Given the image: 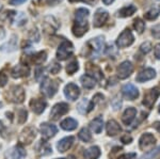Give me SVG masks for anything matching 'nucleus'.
I'll list each match as a JSON object with an SVG mask.
<instances>
[{
    "label": "nucleus",
    "mask_w": 160,
    "mask_h": 159,
    "mask_svg": "<svg viewBox=\"0 0 160 159\" xmlns=\"http://www.w3.org/2000/svg\"><path fill=\"white\" fill-rule=\"evenodd\" d=\"M90 12L88 9L84 7H80L76 11L75 14V22L73 26V34L77 37H81L84 35L89 30V22H88V18H89Z\"/></svg>",
    "instance_id": "1"
},
{
    "label": "nucleus",
    "mask_w": 160,
    "mask_h": 159,
    "mask_svg": "<svg viewBox=\"0 0 160 159\" xmlns=\"http://www.w3.org/2000/svg\"><path fill=\"white\" fill-rule=\"evenodd\" d=\"M88 47L90 48L89 56L91 58H97L104 50L105 46V38L104 37H96L95 38H92L87 43Z\"/></svg>",
    "instance_id": "2"
},
{
    "label": "nucleus",
    "mask_w": 160,
    "mask_h": 159,
    "mask_svg": "<svg viewBox=\"0 0 160 159\" xmlns=\"http://www.w3.org/2000/svg\"><path fill=\"white\" fill-rule=\"evenodd\" d=\"M59 88V81L52 80L50 78L46 77L41 84V91L46 97H52L57 93Z\"/></svg>",
    "instance_id": "3"
},
{
    "label": "nucleus",
    "mask_w": 160,
    "mask_h": 159,
    "mask_svg": "<svg viewBox=\"0 0 160 159\" xmlns=\"http://www.w3.org/2000/svg\"><path fill=\"white\" fill-rule=\"evenodd\" d=\"M73 52H74V45L69 41L64 40L60 44V46H59L58 50H57V59L60 61H64L71 57L73 55Z\"/></svg>",
    "instance_id": "4"
},
{
    "label": "nucleus",
    "mask_w": 160,
    "mask_h": 159,
    "mask_svg": "<svg viewBox=\"0 0 160 159\" xmlns=\"http://www.w3.org/2000/svg\"><path fill=\"white\" fill-rule=\"evenodd\" d=\"M8 101L15 102V104H22L25 101V91L22 87L13 86L10 88L9 92L7 93Z\"/></svg>",
    "instance_id": "5"
},
{
    "label": "nucleus",
    "mask_w": 160,
    "mask_h": 159,
    "mask_svg": "<svg viewBox=\"0 0 160 159\" xmlns=\"http://www.w3.org/2000/svg\"><path fill=\"white\" fill-rule=\"evenodd\" d=\"M156 144V138L151 132H144L139 139V147L144 152H151Z\"/></svg>",
    "instance_id": "6"
},
{
    "label": "nucleus",
    "mask_w": 160,
    "mask_h": 159,
    "mask_svg": "<svg viewBox=\"0 0 160 159\" xmlns=\"http://www.w3.org/2000/svg\"><path fill=\"white\" fill-rule=\"evenodd\" d=\"M160 96V89L159 88H153L151 90H148L145 94H144V97H143V102L142 104L148 109H152L153 106L155 105V102L158 99V97Z\"/></svg>",
    "instance_id": "7"
},
{
    "label": "nucleus",
    "mask_w": 160,
    "mask_h": 159,
    "mask_svg": "<svg viewBox=\"0 0 160 159\" xmlns=\"http://www.w3.org/2000/svg\"><path fill=\"white\" fill-rule=\"evenodd\" d=\"M133 42H135V37H133L132 32L129 29H125L118 35L117 40V45L118 48H126L128 46L132 45Z\"/></svg>",
    "instance_id": "8"
},
{
    "label": "nucleus",
    "mask_w": 160,
    "mask_h": 159,
    "mask_svg": "<svg viewBox=\"0 0 160 159\" xmlns=\"http://www.w3.org/2000/svg\"><path fill=\"white\" fill-rule=\"evenodd\" d=\"M68 110H69V107L66 102H59V104L55 105V106L52 107V109H51L50 119L52 120V121H57V120L60 119L62 115L68 113Z\"/></svg>",
    "instance_id": "9"
},
{
    "label": "nucleus",
    "mask_w": 160,
    "mask_h": 159,
    "mask_svg": "<svg viewBox=\"0 0 160 159\" xmlns=\"http://www.w3.org/2000/svg\"><path fill=\"white\" fill-rule=\"evenodd\" d=\"M133 72V65L130 61H124L118 66L117 74L120 79H126L128 78Z\"/></svg>",
    "instance_id": "10"
},
{
    "label": "nucleus",
    "mask_w": 160,
    "mask_h": 159,
    "mask_svg": "<svg viewBox=\"0 0 160 159\" xmlns=\"http://www.w3.org/2000/svg\"><path fill=\"white\" fill-rule=\"evenodd\" d=\"M64 95H65L66 98L72 102L77 101L80 95L79 87L73 82H69L68 84H66L65 88H64Z\"/></svg>",
    "instance_id": "11"
},
{
    "label": "nucleus",
    "mask_w": 160,
    "mask_h": 159,
    "mask_svg": "<svg viewBox=\"0 0 160 159\" xmlns=\"http://www.w3.org/2000/svg\"><path fill=\"white\" fill-rule=\"evenodd\" d=\"M37 137V130L34 127H27L22 132L19 136V142L22 144H30Z\"/></svg>",
    "instance_id": "12"
},
{
    "label": "nucleus",
    "mask_w": 160,
    "mask_h": 159,
    "mask_svg": "<svg viewBox=\"0 0 160 159\" xmlns=\"http://www.w3.org/2000/svg\"><path fill=\"white\" fill-rule=\"evenodd\" d=\"M108 17H109V13L106 11V10L99 7V9L96 10V12H95V14H94V17H93V26H94L95 28L102 27V26L107 22Z\"/></svg>",
    "instance_id": "13"
},
{
    "label": "nucleus",
    "mask_w": 160,
    "mask_h": 159,
    "mask_svg": "<svg viewBox=\"0 0 160 159\" xmlns=\"http://www.w3.org/2000/svg\"><path fill=\"white\" fill-rule=\"evenodd\" d=\"M26 156V151L20 145H15L7 151L4 154L6 159H24Z\"/></svg>",
    "instance_id": "14"
},
{
    "label": "nucleus",
    "mask_w": 160,
    "mask_h": 159,
    "mask_svg": "<svg viewBox=\"0 0 160 159\" xmlns=\"http://www.w3.org/2000/svg\"><path fill=\"white\" fill-rule=\"evenodd\" d=\"M122 94L128 101H135L139 97V90L138 88H136L133 84L127 83L125 86H123L122 88Z\"/></svg>",
    "instance_id": "15"
},
{
    "label": "nucleus",
    "mask_w": 160,
    "mask_h": 159,
    "mask_svg": "<svg viewBox=\"0 0 160 159\" xmlns=\"http://www.w3.org/2000/svg\"><path fill=\"white\" fill-rule=\"evenodd\" d=\"M156 77V71L154 68L148 67V68H144L143 71H141L140 73L138 74V76L136 77V80L138 82H146V81H149L152 79H154Z\"/></svg>",
    "instance_id": "16"
},
{
    "label": "nucleus",
    "mask_w": 160,
    "mask_h": 159,
    "mask_svg": "<svg viewBox=\"0 0 160 159\" xmlns=\"http://www.w3.org/2000/svg\"><path fill=\"white\" fill-rule=\"evenodd\" d=\"M40 130H41V134H42L43 138H45V139L52 138L53 136L58 132V128H57L55 125L49 124V123H43V124H41Z\"/></svg>",
    "instance_id": "17"
},
{
    "label": "nucleus",
    "mask_w": 160,
    "mask_h": 159,
    "mask_svg": "<svg viewBox=\"0 0 160 159\" xmlns=\"http://www.w3.org/2000/svg\"><path fill=\"white\" fill-rule=\"evenodd\" d=\"M46 107H47V102L44 99L41 98H33L30 101V108L32 111L37 114H41L45 111Z\"/></svg>",
    "instance_id": "18"
},
{
    "label": "nucleus",
    "mask_w": 160,
    "mask_h": 159,
    "mask_svg": "<svg viewBox=\"0 0 160 159\" xmlns=\"http://www.w3.org/2000/svg\"><path fill=\"white\" fill-rule=\"evenodd\" d=\"M30 73L29 66L24 65V64H18V65L14 66L11 71V76L13 78H22V77L28 76Z\"/></svg>",
    "instance_id": "19"
},
{
    "label": "nucleus",
    "mask_w": 160,
    "mask_h": 159,
    "mask_svg": "<svg viewBox=\"0 0 160 159\" xmlns=\"http://www.w3.org/2000/svg\"><path fill=\"white\" fill-rule=\"evenodd\" d=\"M74 142H75V138L73 136H68V137H65L59 141L58 144H57V148H58L59 152L64 153L73 147Z\"/></svg>",
    "instance_id": "20"
},
{
    "label": "nucleus",
    "mask_w": 160,
    "mask_h": 159,
    "mask_svg": "<svg viewBox=\"0 0 160 159\" xmlns=\"http://www.w3.org/2000/svg\"><path fill=\"white\" fill-rule=\"evenodd\" d=\"M86 71H87V75L93 77L95 80H102V72L97 65H94L92 63H88L86 66Z\"/></svg>",
    "instance_id": "21"
},
{
    "label": "nucleus",
    "mask_w": 160,
    "mask_h": 159,
    "mask_svg": "<svg viewBox=\"0 0 160 159\" xmlns=\"http://www.w3.org/2000/svg\"><path fill=\"white\" fill-rule=\"evenodd\" d=\"M106 130H107L108 136L114 137V136L118 135L122 132V128H121L120 124L115 120H109L107 122V125H106Z\"/></svg>",
    "instance_id": "22"
},
{
    "label": "nucleus",
    "mask_w": 160,
    "mask_h": 159,
    "mask_svg": "<svg viewBox=\"0 0 160 159\" xmlns=\"http://www.w3.org/2000/svg\"><path fill=\"white\" fill-rule=\"evenodd\" d=\"M136 115H137V109L133 108V107H128V108L124 111V113L122 115L123 124L126 125V126L130 125L133 120H135Z\"/></svg>",
    "instance_id": "23"
},
{
    "label": "nucleus",
    "mask_w": 160,
    "mask_h": 159,
    "mask_svg": "<svg viewBox=\"0 0 160 159\" xmlns=\"http://www.w3.org/2000/svg\"><path fill=\"white\" fill-rule=\"evenodd\" d=\"M94 106H95V104L93 102H90L89 99L83 98L78 105H77V110H78V112L80 114H87V113H89L90 111H92Z\"/></svg>",
    "instance_id": "24"
},
{
    "label": "nucleus",
    "mask_w": 160,
    "mask_h": 159,
    "mask_svg": "<svg viewBox=\"0 0 160 159\" xmlns=\"http://www.w3.org/2000/svg\"><path fill=\"white\" fill-rule=\"evenodd\" d=\"M17 49V37L16 35H13L11 40L9 42H7L6 44H3L0 47V50L3 51V52H13Z\"/></svg>",
    "instance_id": "25"
},
{
    "label": "nucleus",
    "mask_w": 160,
    "mask_h": 159,
    "mask_svg": "<svg viewBox=\"0 0 160 159\" xmlns=\"http://www.w3.org/2000/svg\"><path fill=\"white\" fill-rule=\"evenodd\" d=\"M100 148L96 145L87 148L83 153V158L84 159H98L100 157Z\"/></svg>",
    "instance_id": "26"
},
{
    "label": "nucleus",
    "mask_w": 160,
    "mask_h": 159,
    "mask_svg": "<svg viewBox=\"0 0 160 159\" xmlns=\"http://www.w3.org/2000/svg\"><path fill=\"white\" fill-rule=\"evenodd\" d=\"M90 128L95 132V134H100L104 128V120L102 117H97L94 120H92L90 123Z\"/></svg>",
    "instance_id": "27"
},
{
    "label": "nucleus",
    "mask_w": 160,
    "mask_h": 159,
    "mask_svg": "<svg viewBox=\"0 0 160 159\" xmlns=\"http://www.w3.org/2000/svg\"><path fill=\"white\" fill-rule=\"evenodd\" d=\"M77 126H78V122L73 117H66L61 122V127L66 132H72V130L76 129Z\"/></svg>",
    "instance_id": "28"
},
{
    "label": "nucleus",
    "mask_w": 160,
    "mask_h": 159,
    "mask_svg": "<svg viewBox=\"0 0 160 159\" xmlns=\"http://www.w3.org/2000/svg\"><path fill=\"white\" fill-rule=\"evenodd\" d=\"M160 14V6L158 4H154L151 7V9L144 14V18L146 20H155Z\"/></svg>",
    "instance_id": "29"
},
{
    "label": "nucleus",
    "mask_w": 160,
    "mask_h": 159,
    "mask_svg": "<svg viewBox=\"0 0 160 159\" xmlns=\"http://www.w3.org/2000/svg\"><path fill=\"white\" fill-rule=\"evenodd\" d=\"M137 11V7L132 4H129V6H125L124 7H122L121 10H118L117 15L118 17H129L132 14H135V12Z\"/></svg>",
    "instance_id": "30"
},
{
    "label": "nucleus",
    "mask_w": 160,
    "mask_h": 159,
    "mask_svg": "<svg viewBox=\"0 0 160 159\" xmlns=\"http://www.w3.org/2000/svg\"><path fill=\"white\" fill-rule=\"evenodd\" d=\"M80 81H81V84L83 86V88L86 89H93L96 84V80H95L93 77L89 76V75H83L80 78Z\"/></svg>",
    "instance_id": "31"
},
{
    "label": "nucleus",
    "mask_w": 160,
    "mask_h": 159,
    "mask_svg": "<svg viewBox=\"0 0 160 159\" xmlns=\"http://www.w3.org/2000/svg\"><path fill=\"white\" fill-rule=\"evenodd\" d=\"M47 59V53L46 51H40V52H37L35 55H33L31 57V62L37 64V65H41L42 63H44Z\"/></svg>",
    "instance_id": "32"
},
{
    "label": "nucleus",
    "mask_w": 160,
    "mask_h": 159,
    "mask_svg": "<svg viewBox=\"0 0 160 159\" xmlns=\"http://www.w3.org/2000/svg\"><path fill=\"white\" fill-rule=\"evenodd\" d=\"M37 150H38V152L41 154V155H44V156H46V155H49V154L51 153V147H50V145L48 144L46 141H40V143L38 144V147H37Z\"/></svg>",
    "instance_id": "33"
},
{
    "label": "nucleus",
    "mask_w": 160,
    "mask_h": 159,
    "mask_svg": "<svg viewBox=\"0 0 160 159\" xmlns=\"http://www.w3.org/2000/svg\"><path fill=\"white\" fill-rule=\"evenodd\" d=\"M14 18H13L12 20L15 22L17 26H22L26 24V22H27V17H26V15L24 14V13L22 12H14Z\"/></svg>",
    "instance_id": "34"
},
{
    "label": "nucleus",
    "mask_w": 160,
    "mask_h": 159,
    "mask_svg": "<svg viewBox=\"0 0 160 159\" xmlns=\"http://www.w3.org/2000/svg\"><path fill=\"white\" fill-rule=\"evenodd\" d=\"M78 138L81 141H83V142H89V141H91V139H92V135L88 128L83 127L80 129V132L78 134Z\"/></svg>",
    "instance_id": "35"
},
{
    "label": "nucleus",
    "mask_w": 160,
    "mask_h": 159,
    "mask_svg": "<svg viewBox=\"0 0 160 159\" xmlns=\"http://www.w3.org/2000/svg\"><path fill=\"white\" fill-rule=\"evenodd\" d=\"M78 70H79V65H78V61L77 60H73L71 63L68 64V66H66V72H68V75H73V74L76 73Z\"/></svg>",
    "instance_id": "36"
},
{
    "label": "nucleus",
    "mask_w": 160,
    "mask_h": 159,
    "mask_svg": "<svg viewBox=\"0 0 160 159\" xmlns=\"http://www.w3.org/2000/svg\"><path fill=\"white\" fill-rule=\"evenodd\" d=\"M27 117H28V112L26 109L20 108L17 110V121H18L19 124H24L27 121Z\"/></svg>",
    "instance_id": "37"
},
{
    "label": "nucleus",
    "mask_w": 160,
    "mask_h": 159,
    "mask_svg": "<svg viewBox=\"0 0 160 159\" xmlns=\"http://www.w3.org/2000/svg\"><path fill=\"white\" fill-rule=\"evenodd\" d=\"M133 28L138 31V33H143L144 29H145V22L141 18H136L133 20Z\"/></svg>",
    "instance_id": "38"
},
{
    "label": "nucleus",
    "mask_w": 160,
    "mask_h": 159,
    "mask_svg": "<svg viewBox=\"0 0 160 159\" xmlns=\"http://www.w3.org/2000/svg\"><path fill=\"white\" fill-rule=\"evenodd\" d=\"M48 71H49L51 74H55L56 75V74H58L59 72L61 71V65L57 62H51L50 65L48 66Z\"/></svg>",
    "instance_id": "39"
},
{
    "label": "nucleus",
    "mask_w": 160,
    "mask_h": 159,
    "mask_svg": "<svg viewBox=\"0 0 160 159\" xmlns=\"http://www.w3.org/2000/svg\"><path fill=\"white\" fill-rule=\"evenodd\" d=\"M152 50V44L149 42H145L143 43L141 46H140V51L143 55H146V53H148L149 51Z\"/></svg>",
    "instance_id": "40"
},
{
    "label": "nucleus",
    "mask_w": 160,
    "mask_h": 159,
    "mask_svg": "<svg viewBox=\"0 0 160 159\" xmlns=\"http://www.w3.org/2000/svg\"><path fill=\"white\" fill-rule=\"evenodd\" d=\"M44 77V68L43 67H38L35 70V79L38 81H41Z\"/></svg>",
    "instance_id": "41"
},
{
    "label": "nucleus",
    "mask_w": 160,
    "mask_h": 159,
    "mask_svg": "<svg viewBox=\"0 0 160 159\" xmlns=\"http://www.w3.org/2000/svg\"><path fill=\"white\" fill-rule=\"evenodd\" d=\"M152 34L155 38H160V25H157L154 28H152Z\"/></svg>",
    "instance_id": "42"
},
{
    "label": "nucleus",
    "mask_w": 160,
    "mask_h": 159,
    "mask_svg": "<svg viewBox=\"0 0 160 159\" xmlns=\"http://www.w3.org/2000/svg\"><path fill=\"white\" fill-rule=\"evenodd\" d=\"M114 52L115 55H117V52H118V50L114 48V46H113L112 44H110L109 46L107 47V49H106V53H107L108 56H110V57H112V53Z\"/></svg>",
    "instance_id": "43"
},
{
    "label": "nucleus",
    "mask_w": 160,
    "mask_h": 159,
    "mask_svg": "<svg viewBox=\"0 0 160 159\" xmlns=\"http://www.w3.org/2000/svg\"><path fill=\"white\" fill-rule=\"evenodd\" d=\"M136 156H137L136 153H126V154L121 155L118 159H133Z\"/></svg>",
    "instance_id": "44"
},
{
    "label": "nucleus",
    "mask_w": 160,
    "mask_h": 159,
    "mask_svg": "<svg viewBox=\"0 0 160 159\" xmlns=\"http://www.w3.org/2000/svg\"><path fill=\"white\" fill-rule=\"evenodd\" d=\"M121 141H122L124 144H128V143H131L132 138H131V136H129V135H125V136H123V137L121 138Z\"/></svg>",
    "instance_id": "45"
},
{
    "label": "nucleus",
    "mask_w": 160,
    "mask_h": 159,
    "mask_svg": "<svg viewBox=\"0 0 160 159\" xmlns=\"http://www.w3.org/2000/svg\"><path fill=\"white\" fill-rule=\"evenodd\" d=\"M8 82V77L4 74L0 73V87H4Z\"/></svg>",
    "instance_id": "46"
},
{
    "label": "nucleus",
    "mask_w": 160,
    "mask_h": 159,
    "mask_svg": "<svg viewBox=\"0 0 160 159\" xmlns=\"http://www.w3.org/2000/svg\"><path fill=\"white\" fill-rule=\"evenodd\" d=\"M102 101H104V95H102V94L97 93L96 95L93 96V102H94V104H96V102H102Z\"/></svg>",
    "instance_id": "47"
},
{
    "label": "nucleus",
    "mask_w": 160,
    "mask_h": 159,
    "mask_svg": "<svg viewBox=\"0 0 160 159\" xmlns=\"http://www.w3.org/2000/svg\"><path fill=\"white\" fill-rule=\"evenodd\" d=\"M71 2H79V1H82V2H86V3L88 4H91V6H93V4H95L97 2V0H69Z\"/></svg>",
    "instance_id": "48"
},
{
    "label": "nucleus",
    "mask_w": 160,
    "mask_h": 159,
    "mask_svg": "<svg viewBox=\"0 0 160 159\" xmlns=\"http://www.w3.org/2000/svg\"><path fill=\"white\" fill-rule=\"evenodd\" d=\"M154 52H155V57L160 60V43L155 46V51H154Z\"/></svg>",
    "instance_id": "49"
},
{
    "label": "nucleus",
    "mask_w": 160,
    "mask_h": 159,
    "mask_svg": "<svg viewBox=\"0 0 160 159\" xmlns=\"http://www.w3.org/2000/svg\"><path fill=\"white\" fill-rule=\"evenodd\" d=\"M26 0H9V2L12 6H19V4L24 3Z\"/></svg>",
    "instance_id": "50"
},
{
    "label": "nucleus",
    "mask_w": 160,
    "mask_h": 159,
    "mask_svg": "<svg viewBox=\"0 0 160 159\" xmlns=\"http://www.w3.org/2000/svg\"><path fill=\"white\" fill-rule=\"evenodd\" d=\"M4 37H6V31H4L3 27H1V26H0V41L3 40Z\"/></svg>",
    "instance_id": "51"
},
{
    "label": "nucleus",
    "mask_w": 160,
    "mask_h": 159,
    "mask_svg": "<svg viewBox=\"0 0 160 159\" xmlns=\"http://www.w3.org/2000/svg\"><path fill=\"white\" fill-rule=\"evenodd\" d=\"M153 127L155 128V129L157 130V132L160 134V121H157V122H155L154 124H153Z\"/></svg>",
    "instance_id": "52"
},
{
    "label": "nucleus",
    "mask_w": 160,
    "mask_h": 159,
    "mask_svg": "<svg viewBox=\"0 0 160 159\" xmlns=\"http://www.w3.org/2000/svg\"><path fill=\"white\" fill-rule=\"evenodd\" d=\"M47 1L48 4H51V6H53V4H57L59 3V2H61L62 0H46Z\"/></svg>",
    "instance_id": "53"
},
{
    "label": "nucleus",
    "mask_w": 160,
    "mask_h": 159,
    "mask_svg": "<svg viewBox=\"0 0 160 159\" xmlns=\"http://www.w3.org/2000/svg\"><path fill=\"white\" fill-rule=\"evenodd\" d=\"M102 2L106 4V6H109V4L113 3L114 2V0H102Z\"/></svg>",
    "instance_id": "54"
},
{
    "label": "nucleus",
    "mask_w": 160,
    "mask_h": 159,
    "mask_svg": "<svg viewBox=\"0 0 160 159\" xmlns=\"http://www.w3.org/2000/svg\"><path fill=\"white\" fill-rule=\"evenodd\" d=\"M158 111H159V113H160V105H159V107H158Z\"/></svg>",
    "instance_id": "55"
},
{
    "label": "nucleus",
    "mask_w": 160,
    "mask_h": 159,
    "mask_svg": "<svg viewBox=\"0 0 160 159\" xmlns=\"http://www.w3.org/2000/svg\"><path fill=\"white\" fill-rule=\"evenodd\" d=\"M57 159H65V158H57Z\"/></svg>",
    "instance_id": "56"
},
{
    "label": "nucleus",
    "mask_w": 160,
    "mask_h": 159,
    "mask_svg": "<svg viewBox=\"0 0 160 159\" xmlns=\"http://www.w3.org/2000/svg\"><path fill=\"white\" fill-rule=\"evenodd\" d=\"M2 106V104H1V102H0V107H1Z\"/></svg>",
    "instance_id": "57"
}]
</instances>
